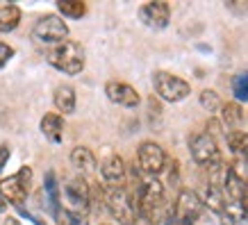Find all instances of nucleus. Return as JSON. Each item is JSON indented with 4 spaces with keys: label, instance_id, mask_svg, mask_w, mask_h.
Instances as JSON below:
<instances>
[{
    "label": "nucleus",
    "instance_id": "f257e3e1",
    "mask_svg": "<svg viewBox=\"0 0 248 225\" xmlns=\"http://www.w3.org/2000/svg\"><path fill=\"white\" fill-rule=\"evenodd\" d=\"M137 214H141L151 221L153 225L164 223L171 216V210L166 207L164 198V184L157 178H146L139 184V194H137Z\"/></svg>",
    "mask_w": 248,
    "mask_h": 225
},
{
    "label": "nucleus",
    "instance_id": "f03ea898",
    "mask_svg": "<svg viewBox=\"0 0 248 225\" xmlns=\"http://www.w3.org/2000/svg\"><path fill=\"white\" fill-rule=\"evenodd\" d=\"M100 200L105 203L107 211L112 214L119 225H135L137 223V205L135 198L123 187H107L100 191Z\"/></svg>",
    "mask_w": 248,
    "mask_h": 225
},
{
    "label": "nucleus",
    "instance_id": "7ed1b4c3",
    "mask_svg": "<svg viewBox=\"0 0 248 225\" xmlns=\"http://www.w3.org/2000/svg\"><path fill=\"white\" fill-rule=\"evenodd\" d=\"M48 64L66 75H78L84 68V48L78 41H64L48 53Z\"/></svg>",
    "mask_w": 248,
    "mask_h": 225
},
{
    "label": "nucleus",
    "instance_id": "20e7f679",
    "mask_svg": "<svg viewBox=\"0 0 248 225\" xmlns=\"http://www.w3.org/2000/svg\"><path fill=\"white\" fill-rule=\"evenodd\" d=\"M173 221L178 225H198L203 221V216L207 214L205 210L203 200H201V195L191 191V189H182L178 198H175V203H173Z\"/></svg>",
    "mask_w": 248,
    "mask_h": 225
},
{
    "label": "nucleus",
    "instance_id": "39448f33",
    "mask_svg": "<svg viewBox=\"0 0 248 225\" xmlns=\"http://www.w3.org/2000/svg\"><path fill=\"white\" fill-rule=\"evenodd\" d=\"M30 184H32V168L30 166H23L16 175H9V178L0 180V198L5 203H12L16 207H21L25 203V198H28Z\"/></svg>",
    "mask_w": 248,
    "mask_h": 225
},
{
    "label": "nucleus",
    "instance_id": "423d86ee",
    "mask_svg": "<svg viewBox=\"0 0 248 225\" xmlns=\"http://www.w3.org/2000/svg\"><path fill=\"white\" fill-rule=\"evenodd\" d=\"M189 150H191V157H194L196 164L205 166V168L223 162L221 159V150H218L217 141H214V136L210 132H194L189 136Z\"/></svg>",
    "mask_w": 248,
    "mask_h": 225
},
{
    "label": "nucleus",
    "instance_id": "0eeeda50",
    "mask_svg": "<svg viewBox=\"0 0 248 225\" xmlns=\"http://www.w3.org/2000/svg\"><path fill=\"white\" fill-rule=\"evenodd\" d=\"M153 87L157 91L159 98H164L166 103H180L191 93V87L189 82H185L182 77L173 73H166V71H155L153 75Z\"/></svg>",
    "mask_w": 248,
    "mask_h": 225
},
{
    "label": "nucleus",
    "instance_id": "6e6552de",
    "mask_svg": "<svg viewBox=\"0 0 248 225\" xmlns=\"http://www.w3.org/2000/svg\"><path fill=\"white\" fill-rule=\"evenodd\" d=\"M34 39L41 41V44H64L68 37V28L66 23L62 21V16H55V14H48V16H41L37 23H34V30H32Z\"/></svg>",
    "mask_w": 248,
    "mask_h": 225
},
{
    "label": "nucleus",
    "instance_id": "1a4fd4ad",
    "mask_svg": "<svg viewBox=\"0 0 248 225\" xmlns=\"http://www.w3.org/2000/svg\"><path fill=\"white\" fill-rule=\"evenodd\" d=\"M137 162H139V168H141L148 178H155L157 173H162L169 164L166 159V152L162 146H157L155 141H143L137 150Z\"/></svg>",
    "mask_w": 248,
    "mask_h": 225
},
{
    "label": "nucleus",
    "instance_id": "9d476101",
    "mask_svg": "<svg viewBox=\"0 0 248 225\" xmlns=\"http://www.w3.org/2000/svg\"><path fill=\"white\" fill-rule=\"evenodd\" d=\"M64 195L68 200V210L71 211H78V214H84L89 210L91 205V191H89V184L82 180V178H71V180L64 184Z\"/></svg>",
    "mask_w": 248,
    "mask_h": 225
},
{
    "label": "nucleus",
    "instance_id": "9b49d317",
    "mask_svg": "<svg viewBox=\"0 0 248 225\" xmlns=\"http://www.w3.org/2000/svg\"><path fill=\"white\" fill-rule=\"evenodd\" d=\"M139 16L141 21L153 28V30H162L169 25L171 21V7L169 2H162V0H155V2H143L141 9H139Z\"/></svg>",
    "mask_w": 248,
    "mask_h": 225
},
{
    "label": "nucleus",
    "instance_id": "f8f14e48",
    "mask_svg": "<svg viewBox=\"0 0 248 225\" xmlns=\"http://www.w3.org/2000/svg\"><path fill=\"white\" fill-rule=\"evenodd\" d=\"M105 93L107 98L112 100V103H116V105L121 107H137L139 105V93H137V89L132 87V84L128 82H119V80H112V82L105 84Z\"/></svg>",
    "mask_w": 248,
    "mask_h": 225
},
{
    "label": "nucleus",
    "instance_id": "ddd939ff",
    "mask_svg": "<svg viewBox=\"0 0 248 225\" xmlns=\"http://www.w3.org/2000/svg\"><path fill=\"white\" fill-rule=\"evenodd\" d=\"M100 173L109 187H121L125 180V164L119 155H109L100 162Z\"/></svg>",
    "mask_w": 248,
    "mask_h": 225
},
{
    "label": "nucleus",
    "instance_id": "4468645a",
    "mask_svg": "<svg viewBox=\"0 0 248 225\" xmlns=\"http://www.w3.org/2000/svg\"><path fill=\"white\" fill-rule=\"evenodd\" d=\"M41 132L50 143H62V135H64V119L60 114H46L41 119Z\"/></svg>",
    "mask_w": 248,
    "mask_h": 225
},
{
    "label": "nucleus",
    "instance_id": "2eb2a0df",
    "mask_svg": "<svg viewBox=\"0 0 248 225\" xmlns=\"http://www.w3.org/2000/svg\"><path fill=\"white\" fill-rule=\"evenodd\" d=\"M53 103H55V107H57V112L73 114L76 112V91H73V87H68V84L57 87L53 93Z\"/></svg>",
    "mask_w": 248,
    "mask_h": 225
},
{
    "label": "nucleus",
    "instance_id": "dca6fc26",
    "mask_svg": "<svg viewBox=\"0 0 248 225\" xmlns=\"http://www.w3.org/2000/svg\"><path fill=\"white\" fill-rule=\"evenodd\" d=\"M71 162H73V166H76L80 173H84V175L93 173L98 166L93 152H91L89 148H82V146H78V148L71 150Z\"/></svg>",
    "mask_w": 248,
    "mask_h": 225
},
{
    "label": "nucleus",
    "instance_id": "f3484780",
    "mask_svg": "<svg viewBox=\"0 0 248 225\" xmlns=\"http://www.w3.org/2000/svg\"><path fill=\"white\" fill-rule=\"evenodd\" d=\"M221 120L226 128H230V132L239 128L244 123V109L239 107V103H223L221 105Z\"/></svg>",
    "mask_w": 248,
    "mask_h": 225
},
{
    "label": "nucleus",
    "instance_id": "a211bd4d",
    "mask_svg": "<svg viewBox=\"0 0 248 225\" xmlns=\"http://www.w3.org/2000/svg\"><path fill=\"white\" fill-rule=\"evenodd\" d=\"M21 23V9L12 5V2H5L0 5V32H12L18 28Z\"/></svg>",
    "mask_w": 248,
    "mask_h": 225
},
{
    "label": "nucleus",
    "instance_id": "6ab92c4d",
    "mask_svg": "<svg viewBox=\"0 0 248 225\" xmlns=\"http://www.w3.org/2000/svg\"><path fill=\"white\" fill-rule=\"evenodd\" d=\"M44 191L48 195V203H50V210L55 214H60V187H57V180H55V173L48 171L46 173V180H44Z\"/></svg>",
    "mask_w": 248,
    "mask_h": 225
},
{
    "label": "nucleus",
    "instance_id": "aec40b11",
    "mask_svg": "<svg viewBox=\"0 0 248 225\" xmlns=\"http://www.w3.org/2000/svg\"><path fill=\"white\" fill-rule=\"evenodd\" d=\"M228 146L232 152H239L244 162L248 164V135L246 132H239V130H234V132H228Z\"/></svg>",
    "mask_w": 248,
    "mask_h": 225
},
{
    "label": "nucleus",
    "instance_id": "412c9836",
    "mask_svg": "<svg viewBox=\"0 0 248 225\" xmlns=\"http://www.w3.org/2000/svg\"><path fill=\"white\" fill-rule=\"evenodd\" d=\"M57 9L68 18H82L87 14V2H82V0H62V2H57Z\"/></svg>",
    "mask_w": 248,
    "mask_h": 225
},
{
    "label": "nucleus",
    "instance_id": "4be33fe9",
    "mask_svg": "<svg viewBox=\"0 0 248 225\" xmlns=\"http://www.w3.org/2000/svg\"><path fill=\"white\" fill-rule=\"evenodd\" d=\"M198 100H201V107H203V109H207L210 114L218 112V109H221V105H223L221 96H218L217 91H212V89H203V91H201Z\"/></svg>",
    "mask_w": 248,
    "mask_h": 225
},
{
    "label": "nucleus",
    "instance_id": "5701e85b",
    "mask_svg": "<svg viewBox=\"0 0 248 225\" xmlns=\"http://www.w3.org/2000/svg\"><path fill=\"white\" fill-rule=\"evenodd\" d=\"M57 223L60 225H89V221H87L84 214H78V211H71V210H60Z\"/></svg>",
    "mask_w": 248,
    "mask_h": 225
},
{
    "label": "nucleus",
    "instance_id": "b1692460",
    "mask_svg": "<svg viewBox=\"0 0 248 225\" xmlns=\"http://www.w3.org/2000/svg\"><path fill=\"white\" fill-rule=\"evenodd\" d=\"M232 91L237 100H241V103L248 100V71L244 75H237L232 80Z\"/></svg>",
    "mask_w": 248,
    "mask_h": 225
},
{
    "label": "nucleus",
    "instance_id": "393cba45",
    "mask_svg": "<svg viewBox=\"0 0 248 225\" xmlns=\"http://www.w3.org/2000/svg\"><path fill=\"white\" fill-rule=\"evenodd\" d=\"M12 57H14V48L9 44H2V41H0V68L5 66Z\"/></svg>",
    "mask_w": 248,
    "mask_h": 225
},
{
    "label": "nucleus",
    "instance_id": "a878e982",
    "mask_svg": "<svg viewBox=\"0 0 248 225\" xmlns=\"http://www.w3.org/2000/svg\"><path fill=\"white\" fill-rule=\"evenodd\" d=\"M226 7L230 9V12H234L237 16L248 14V2H226Z\"/></svg>",
    "mask_w": 248,
    "mask_h": 225
},
{
    "label": "nucleus",
    "instance_id": "bb28decb",
    "mask_svg": "<svg viewBox=\"0 0 248 225\" xmlns=\"http://www.w3.org/2000/svg\"><path fill=\"white\" fill-rule=\"evenodd\" d=\"M9 155H12V150H9V146H7V143H2V146H0V171H2V168L7 166Z\"/></svg>",
    "mask_w": 248,
    "mask_h": 225
},
{
    "label": "nucleus",
    "instance_id": "cd10ccee",
    "mask_svg": "<svg viewBox=\"0 0 248 225\" xmlns=\"http://www.w3.org/2000/svg\"><path fill=\"white\" fill-rule=\"evenodd\" d=\"M169 184H171V187H175V184H178V164H175V159H173L171 171H169Z\"/></svg>",
    "mask_w": 248,
    "mask_h": 225
},
{
    "label": "nucleus",
    "instance_id": "c85d7f7f",
    "mask_svg": "<svg viewBox=\"0 0 248 225\" xmlns=\"http://www.w3.org/2000/svg\"><path fill=\"white\" fill-rule=\"evenodd\" d=\"M5 225H21L18 223V218H14V216H9L7 221H5Z\"/></svg>",
    "mask_w": 248,
    "mask_h": 225
},
{
    "label": "nucleus",
    "instance_id": "c756f323",
    "mask_svg": "<svg viewBox=\"0 0 248 225\" xmlns=\"http://www.w3.org/2000/svg\"><path fill=\"white\" fill-rule=\"evenodd\" d=\"M159 225H178V223H175V221H173V214H171V216L166 218L164 223H159Z\"/></svg>",
    "mask_w": 248,
    "mask_h": 225
},
{
    "label": "nucleus",
    "instance_id": "7c9ffc66",
    "mask_svg": "<svg viewBox=\"0 0 248 225\" xmlns=\"http://www.w3.org/2000/svg\"><path fill=\"white\" fill-rule=\"evenodd\" d=\"M7 210V203H5V200H2V198H0V214H2V211Z\"/></svg>",
    "mask_w": 248,
    "mask_h": 225
}]
</instances>
